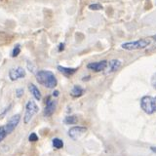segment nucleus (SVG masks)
<instances>
[{
  "mask_svg": "<svg viewBox=\"0 0 156 156\" xmlns=\"http://www.w3.org/2000/svg\"><path fill=\"white\" fill-rule=\"evenodd\" d=\"M36 80L39 84L47 88H55L58 84L57 78L52 71L49 70H39L36 73Z\"/></svg>",
  "mask_w": 156,
  "mask_h": 156,
  "instance_id": "nucleus-1",
  "label": "nucleus"
},
{
  "mask_svg": "<svg viewBox=\"0 0 156 156\" xmlns=\"http://www.w3.org/2000/svg\"><path fill=\"white\" fill-rule=\"evenodd\" d=\"M150 45L149 39H140V40L133 41V42H126L122 44V48L125 50H139V49H144Z\"/></svg>",
  "mask_w": 156,
  "mask_h": 156,
  "instance_id": "nucleus-2",
  "label": "nucleus"
},
{
  "mask_svg": "<svg viewBox=\"0 0 156 156\" xmlns=\"http://www.w3.org/2000/svg\"><path fill=\"white\" fill-rule=\"evenodd\" d=\"M38 111V106L33 101H29L26 105V113L23 116V122L24 124H28L34 114H36Z\"/></svg>",
  "mask_w": 156,
  "mask_h": 156,
  "instance_id": "nucleus-3",
  "label": "nucleus"
},
{
  "mask_svg": "<svg viewBox=\"0 0 156 156\" xmlns=\"http://www.w3.org/2000/svg\"><path fill=\"white\" fill-rule=\"evenodd\" d=\"M140 107L145 113L152 114L154 112V105H153V98L150 96H144L140 100Z\"/></svg>",
  "mask_w": 156,
  "mask_h": 156,
  "instance_id": "nucleus-4",
  "label": "nucleus"
},
{
  "mask_svg": "<svg viewBox=\"0 0 156 156\" xmlns=\"http://www.w3.org/2000/svg\"><path fill=\"white\" fill-rule=\"evenodd\" d=\"M86 131H87V129L85 127L74 126L68 130V136H69L73 140H77L81 136H83L86 133Z\"/></svg>",
  "mask_w": 156,
  "mask_h": 156,
  "instance_id": "nucleus-5",
  "label": "nucleus"
},
{
  "mask_svg": "<svg viewBox=\"0 0 156 156\" xmlns=\"http://www.w3.org/2000/svg\"><path fill=\"white\" fill-rule=\"evenodd\" d=\"M26 70L23 67H16V68H11L9 71V77L12 81H16L19 79L26 77Z\"/></svg>",
  "mask_w": 156,
  "mask_h": 156,
  "instance_id": "nucleus-6",
  "label": "nucleus"
},
{
  "mask_svg": "<svg viewBox=\"0 0 156 156\" xmlns=\"http://www.w3.org/2000/svg\"><path fill=\"white\" fill-rule=\"evenodd\" d=\"M20 120H21V115L20 114H15L8 120L7 124L5 125V128H6L8 135L11 134L12 132L17 128L18 124L20 123Z\"/></svg>",
  "mask_w": 156,
  "mask_h": 156,
  "instance_id": "nucleus-7",
  "label": "nucleus"
},
{
  "mask_svg": "<svg viewBox=\"0 0 156 156\" xmlns=\"http://www.w3.org/2000/svg\"><path fill=\"white\" fill-rule=\"evenodd\" d=\"M56 105L57 102L56 101L54 100H51L50 98H47V101H46V105H45V108H44V111H43V114L45 117H49L51 116L54 111L56 109Z\"/></svg>",
  "mask_w": 156,
  "mask_h": 156,
  "instance_id": "nucleus-8",
  "label": "nucleus"
},
{
  "mask_svg": "<svg viewBox=\"0 0 156 156\" xmlns=\"http://www.w3.org/2000/svg\"><path fill=\"white\" fill-rule=\"evenodd\" d=\"M107 62L106 61H101V62H91L87 66L88 69H91L93 71L99 72V71H102L105 70L107 67Z\"/></svg>",
  "mask_w": 156,
  "mask_h": 156,
  "instance_id": "nucleus-9",
  "label": "nucleus"
},
{
  "mask_svg": "<svg viewBox=\"0 0 156 156\" xmlns=\"http://www.w3.org/2000/svg\"><path fill=\"white\" fill-rule=\"evenodd\" d=\"M28 89H29V92L31 93V95L34 97V99L36 101H40L41 100V93L39 91L38 88L33 84V83H30V84L28 85Z\"/></svg>",
  "mask_w": 156,
  "mask_h": 156,
  "instance_id": "nucleus-10",
  "label": "nucleus"
},
{
  "mask_svg": "<svg viewBox=\"0 0 156 156\" xmlns=\"http://www.w3.org/2000/svg\"><path fill=\"white\" fill-rule=\"evenodd\" d=\"M58 71H61L62 73H63L66 76H71L72 74H74V73L77 71V68L65 67V66H58Z\"/></svg>",
  "mask_w": 156,
  "mask_h": 156,
  "instance_id": "nucleus-11",
  "label": "nucleus"
},
{
  "mask_svg": "<svg viewBox=\"0 0 156 156\" xmlns=\"http://www.w3.org/2000/svg\"><path fill=\"white\" fill-rule=\"evenodd\" d=\"M107 66H109V70L107 71V73H111L116 71L121 66V62L119 60H112L109 63H107Z\"/></svg>",
  "mask_w": 156,
  "mask_h": 156,
  "instance_id": "nucleus-12",
  "label": "nucleus"
},
{
  "mask_svg": "<svg viewBox=\"0 0 156 156\" xmlns=\"http://www.w3.org/2000/svg\"><path fill=\"white\" fill-rule=\"evenodd\" d=\"M70 94H71V96L73 98H79V97H81L83 94H84V90H83L82 87L78 86V85H75L74 87L72 88Z\"/></svg>",
  "mask_w": 156,
  "mask_h": 156,
  "instance_id": "nucleus-13",
  "label": "nucleus"
},
{
  "mask_svg": "<svg viewBox=\"0 0 156 156\" xmlns=\"http://www.w3.org/2000/svg\"><path fill=\"white\" fill-rule=\"evenodd\" d=\"M77 121H78V118L76 115H67L66 116L65 120H63V123L66 125H73V124H76Z\"/></svg>",
  "mask_w": 156,
  "mask_h": 156,
  "instance_id": "nucleus-14",
  "label": "nucleus"
},
{
  "mask_svg": "<svg viewBox=\"0 0 156 156\" xmlns=\"http://www.w3.org/2000/svg\"><path fill=\"white\" fill-rule=\"evenodd\" d=\"M52 144L56 149H61L63 147V141L58 138H54L52 140Z\"/></svg>",
  "mask_w": 156,
  "mask_h": 156,
  "instance_id": "nucleus-15",
  "label": "nucleus"
},
{
  "mask_svg": "<svg viewBox=\"0 0 156 156\" xmlns=\"http://www.w3.org/2000/svg\"><path fill=\"white\" fill-rule=\"evenodd\" d=\"M8 135L7 131H6V128H5V126H1L0 127V143L6 138Z\"/></svg>",
  "mask_w": 156,
  "mask_h": 156,
  "instance_id": "nucleus-16",
  "label": "nucleus"
},
{
  "mask_svg": "<svg viewBox=\"0 0 156 156\" xmlns=\"http://www.w3.org/2000/svg\"><path fill=\"white\" fill-rule=\"evenodd\" d=\"M20 53H21V46H20L19 44H17V45L15 46L14 49H13L11 56H12V57H18Z\"/></svg>",
  "mask_w": 156,
  "mask_h": 156,
  "instance_id": "nucleus-17",
  "label": "nucleus"
},
{
  "mask_svg": "<svg viewBox=\"0 0 156 156\" xmlns=\"http://www.w3.org/2000/svg\"><path fill=\"white\" fill-rule=\"evenodd\" d=\"M28 140L31 141V143H34V141H37L38 140V136L35 133H31L28 136Z\"/></svg>",
  "mask_w": 156,
  "mask_h": 156,
  "instance_id": "nucleus-18",
  "label": "nucleus"
},
{
  "mask_svg": "<svg viewBox=\"0 0 156 156\" xmlns=\"http://www.w3.org/2000/svg\"><path fill=\"white\" fill-rule=\"evenodd\" d=\"M89 8L91 9V10H101L102 7H101V5H100V4H91L90 6H89Z\"/></svg>",
  "mask_w": 156,
  "mask_h": 156,
  "instance_id": "nucleus-19",
  "label": "nucleus"
},
{
  "mask_svg": "<svg viewBox=\"0 0 156 156\" xmlns=\"http://www.w3.org/2000/svg\"><path fill=\"white\" fill-rule=\"evenodd\" d=\"M11 107H12V105H8L7 107H5V109H4V110L2 111V113L0 114V118H2V117H4V115L6 114L7 112H8V111L10 110V108H11Z\"/></svg>",
  "mask_w": 156,
  "mask_h": 156,
  "instance_id": "nucleus-20",
  "label": "nucleus"
},
{
  "mask_svg": "<svg viewBox=\"0 0 156 156\" xmlns=\"http://www.w3.org/2000/svg\"><path fill=\"white\" fill-rule=\"evenodd\" d=\"M151 85H152V87L154 88V89H156V73L153 74L152 77H151Z\"/></svg>",
  "mask_w": 156,
  "mask_h": 156,
  "instance_id": "nucleus-21",
  "label": "nucleus"
},
{
  "mask_svg": "<svg viewBox=\"0 0 156 156\" xmlns=\"http://www.w3.org/2000/svg\"><path fill=\"white\" fill-rule=\"evenodd\" d=\"M23 89H18L16 91V97L17 98H21V97H23Z\"/></svg>",
  "mask_w": 156,
  "mask_h": 156,
  "instance_id": "nucleus-22",
  "label": "nucleus"
},
{
  "mask_svg": "<svg viewBox=\"0 0 156 156\" xmlns=\"http://www.w3.org/2000/svg\"><path fill=\"white\" fill-rule=\"evenodd\" d=\"M63 49H65V43H61L60 45H58V52H62V51H63Z\"/></svg>",
  "mask_w": 156,
  "mask_h": 156,
  "instance_id": "nucleus-23",
  "label": "nucleus"
},
{
  "mask_svg": "<svg viewBox=\"0 0 156 156\" xmlns=\"http://www.w3.org/2000/svg\"><path fill=\"white\" fill-rule=\"evenodd\" d=\"M27 67L29 68V71H31V72L34 71V67H33V66L31 65V62H30V63H29V62H27Z\"/></svg>",
  "mask_w": 156,
  "mask_h": 156,
  "instance_id": "nucleus-24",
  "label": "nucleus"
},
{
  "mask_svg": "<svg viewBox=\"0 0 156 156\" xmlns=\"http://www.w3.org/2000/svg\"><path fill=\"white\" fill-rule=\"evenodd\" d=\"M153 105H154V111H156V98L153 99Z\"/></svg>",
  "mask_w": 156,
  "mask_h": 156,
  "instance_id": "nucleus-25",
  "label": "nucleus"
},
{
  "mask_svg": "<svg viewBox=\"0 0 156 156\" xmlns=\"http://www.w3.org/2000/svg\"><path fill=\"white\" fill-rule=\"evenodd\" d=\"M53 96L54 97H58V91H54L53 92Z\"/></svg>",
  "mask_w": 156,
  "mask_h": 156,
  "instance_id": "nucleus-26",
  "label": "nucleus"
},
{
  "mask_svg": "<svg viewBox=\"0 0 156 156\" xmlns=\"http://www.w3.org/2000/svg\"><path fill=\"white\" fill-rule=\"evenodd\" d=\"M153 38H154V40L156 41V35H154V36H153Z\"/></svg>",
  "mask_w": 156,
  "mask_h": 156,
  "instance_id": "nucleus-27",
  "label": "nucleus"
}]
</instances>
